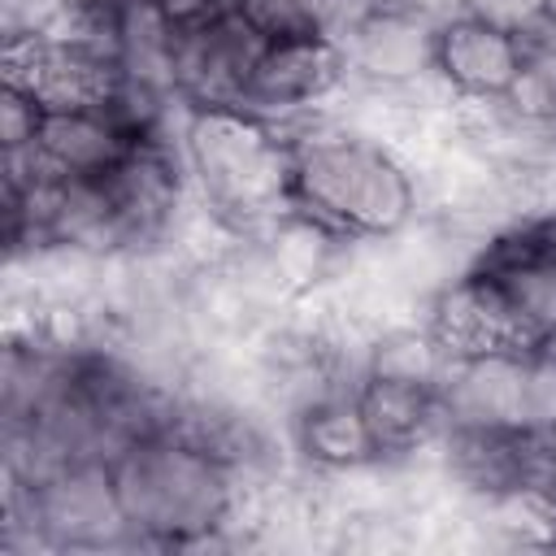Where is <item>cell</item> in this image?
<instances>
[{
    "instance_id": "cell-1",
    "label": "cell",
    "mask_w": 556,
    "mask_h": 556,
    "mask_svg": "<svg viewBox=\"0 0 556 556\" xmlns=\"http://www.w3.org/2000/svg\"><path fill=\"white\" fill-rule=\"evenodd\" d=\"M109 469L135 547L195 552L248 543L252 491L217 452L174 426L139 434L109 460Z\"/></svg>"
},
{
    "instance_id": "cell-2",
    "label": "cell",
    "mask_w": 556,
    "mask_h": 556,
    "mask_svg": "<svg viewBox=\"0 0 556 556\" xmlns=\"http://www.w3.org/2000/svg\"><path fill=\"white\" fill-rule=\"evenodd\" d=\"M291 204L356 243H378L426 213V178L413 156L326 109L291 130Z\"/></svg>"
},
{
    "instance_id": "cell-3",
    "label": "cell",
    "mask_w": 556,
    "mask_h": 556,
    "mask_svg": "<svg viewBox=\"0 0 556 556\" xmlns=\"http://www.w3.org/2000/svg\"><path fill=\"white\" fill-rule=\"evenodd\" d=\"M178 152L200 213L226 235H256L291 208V135L248 109H187Z\"/></svg>"
},
{
    "instance_id": "cell-4",
    "label": "cell",
    "mask_w": 556,
    "mask_h": 556,
    "mask_svg": "<svg viewBox=\"0 0 556 556\" xmlns=\"http://www.w3.org/2000/svg\"><path fill=\"white\" fill-rule=\"evenodd\" d=\"M434 30L439 22L404 0H361L339 26L348 83L404 91L434 83Z\"/></svg>"
},
{
    "instance_id": "cell-5",
    "label": "cell",
    "mask_w": 556,
    "mask_h": 556,
    "mask_svg": "<svg viewBox=\"0 0 556 556\" xmlns=\"http://www.w3.org/2000/svg\"><path fill=\"white\" fill-rule=\"evenodd\" d=\"M343 87H348V61H343V48L334 35L265 39V48L248 74L239 109H248L291 135L308 117L326 113Z\"/></svg>"
},
{
    "instance_id": "cell-6",
    "label": "cell",
    "mask_w": 556,
    "mask_h": 556,
    "mask_svg": "<svg viewBox=\"0 0 556 556\" xmlns=\"http://www.w3.org/2000/svg\"><path fill=\"white\" fill-rule=\"evenodd\" d=\"M265 35L239 13H217L174 35L169 83L182 109H239Z\"/></svg>"
},
{
    "instance_id": "cell-7",
    "label": "cell",
    "mask_w": 556,
    "mask_h": 556,
    "mask_svg": "<svg viewBox=\"0 0 556 556\" xmlns=\"http://www.w3.org/2000/svg\"><path fill=\"white\" fill-rule=\"evenodd\" d=\"M526 70V39L469 13H452L434 30V78L452 100H504Z\"/></svg>"
},
{
    "instance_id": "cell-8",
    "label": "cell",
    "mask_w": 556,
    "mask_h": 556,
    "mask_svg": "<svg viewBox=\"0 0 556 556\" xmlns=\"http://www.w3.org/2000/svg\"><path fill=\"white\" fill-rule=\"evenodd\" d=\"M143 139L126 126V117L100 96V100H70L48 104L35 161L43 174L56 178H104L113 174Z\"/></svg>"
},
{
    "instance_id": "cell-9",
    "label": "cell",
    "mask_w": 556,
    "mask_h": 556,
    "mask_svg": "<svg viewBox=\"0 0 556 556\" xmlns=\"http://www.w3.org/2000/svg\"><path fill=\"white\" fill-rule=\"evenodd\" d=\"M356 404L365 413V426L378 443L382 465H408V460L426 456L447 426L443 382H430V378L361 369Z\"/></svg>"
},
{
    "instance_id": "cell-10",
    "label": "cell",
    "mask_w": 556,
    "mask_h": 556,
    "mask_svg": "<svg viewBox=\"0 0 556 556\" xmlns=\"http://www.w3.org/2000/svg\"><path fill=\"white\" fill-rule=\"evenodd\" d=\"M447 421L521 426L534 421V352H473L443 369Z\"/></svg>"
},
{
    "instance_id": "cell-11",
    "label": "cell",
    "mask_w": 556,
    "mask_h": 556,
    "mask_svg": "<svg viewBox=\"0 0 556 556\" xmlns=\"http://www.w3.org/2000/svg\"><path fill=\"white\" fill-rule=\"evenodd\" d=\"M287 439H291L295 465L308 473H321V478L382 465L378 443L356 404V387H334V391L308 400L300 413L287 417Z\"/></svg>"
},
{
    "instance_id": "cell-12",
    "label": "cell",
    "mask_w": 556,
    "mask_h": 556,
    "mask_svg": "<svg viewBox=\"0 0 556 556\" xmlns=\"http://www.w3.org/2000/svg\"><path fill=\"white\" fill-rule=\"evenodd\" d=\"M174 35H178V26L165 17V9L156 0H126L113 13V61H117V74L130 78V83H143V87H156V91L174 96V83H169Z\"/></svg>"
},
{
    "instance_id": "cell-13",
    "label": "cell",
    "mask_w": 556,
    "mask_h": 556,
    "mask_svg": "<svg viewBox=\"0 0 556 556\" xmlns=\"http://www.w3.org/2000/svg\"><path fill=\"white\" fill-rule=\"evenodd\" d=\"M352 0H235V13L252 22L265 39L295 35H339Z\"/></svg>"
},
{
    "instance_id": "cell-14",
    "label": "cell",
    "mask_w": 556,
    "mask_h": 556,
    "mask_svg": "<svg viewBox=\"0 0 556 556\" xmlns=\"http://www.w3.org/2000/svg\"><path fill=\"white\" fill-rule=\"evenodd\" d=\"M43 113H48V100L39 91L4 78V87H0V148H4V156H30L35 152Z\"/></svg>"
},
{
    "instance_id": "cell-15",
    "label": "cell",
    "mask_w": 556,
    "mask_h": 556,
    "mask_svg": "<svg viewBox=\"0 0 556 556\" xmlns=\"http://www.w3.org/2000/svg\"><path fill=\"white\" fill-rule=\"evenodd\" d=\"M456 13H469V17H482L491 26H504L513 35H534L543 22H547V9L543 0H456Z\"/></svg>"
},
{
    "instance_id": "cell-16",
    "label": "cell",
    "mask_w": 556,
    "mask_h": 556,
    "mask_svg": "<svg viewBox=\"0 0 556 556\" xmlns=\"http://www.w3.org/2000/svg\"><path fill=\"white\" fill-rule=\"evenodd\" d=\"M70 17V0H4V35H52Z\"/></svg>"
},
{
    "instance_id": "cell-17",
    "label": "cell",
    "mask_w": 556,
    "mask_h": 556,
    "mask_svg": "<svg viewBox=\"0 0 556 556\" xmlns=\"http://www.w3.org/2000/svg\"><path fill=\"white\" fill-rule=\"evenodd\" d=\"M534 356H539L547 369H556V321H552V326H547V334L534 343Z\"/></svg>"
},
{
    "instance_id": "cell-18",
    "label": "cell",
    "mask_w": 556,
    "mask_h": 556,
    "mask_svg": "<svg viewBox=\"0 0 556 556\" xmlns=\"http://www.w3.org/2000/svg\"><path fill=\"white\" fill-rule=\"evenodd\" d=\"M543 9H547V22H556V0H543Z\"/></svg>"
},
{
    "instance_id": "cell-19",
    "label": "cell",
    "mask_w": 556,
    "mask_h": 556,
    "mask_svg": "<svg viewBox=\"0 0 556 556\" xmlns=\"http://www.w3.org/2000/svg\"><path fill=\"white\" fill-rule=\"evenodd\" d=\"M552 213H556V204H552Z\"/></svg>"
},
{
    "instance_id": "cell-20",
    "label": "cell",
    "mask_w": 556,
    "mask_h": 556,
    "mask_svg": "<svg viewBox=\"0 0 556 556\" xmlns=\"http://www.w3.org/2000/svg\"><path fill=\"white\" fill-rule=\"evenodd\" d=\"M352 4H356V0H352Z\"/></svg>"
}]
</instances>
